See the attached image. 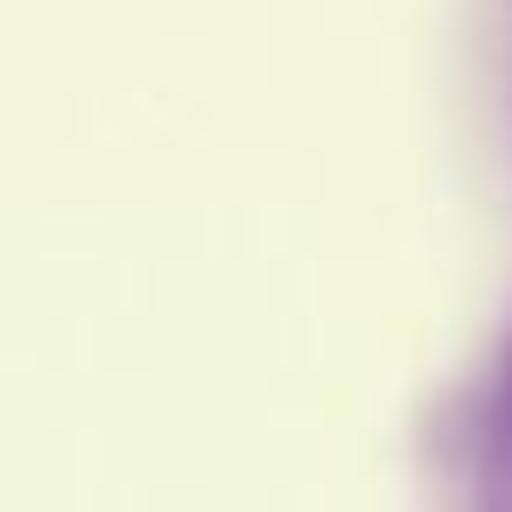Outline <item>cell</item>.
<instances>
[{"mask_svg":"<svg viewBox=\"0 0 512 512\" xmlns=\"http://www.w3.org/2000/svg\"><path fill=\"white\" fill-rule=\"evenodd\" d=\"M470 512H512V344L477 421V505Z\"/></svg>","mask_w":512,"mask_h":512,"instance_id":"6da1fadb","label":"cell"}]
</instances>
